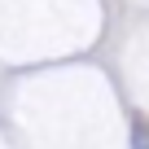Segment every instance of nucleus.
I'll list each match as a JSON object with an SVG mask.
<instances>
[{"label":"nucleus","mask_w":149,"mask_h":149,"mask_svg":"<svg viewBox=\"0 0 149 149\" xmlns=\"http://www.w3.org/2000/svg\"><path fill=\"white\" fill-rule=\"evenodd\" d=\"M132 149H149V118H140V114L132 123Z\"/></svg>","instance_id":"obj_1"}]
</instances>
